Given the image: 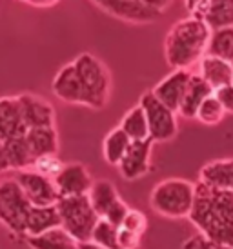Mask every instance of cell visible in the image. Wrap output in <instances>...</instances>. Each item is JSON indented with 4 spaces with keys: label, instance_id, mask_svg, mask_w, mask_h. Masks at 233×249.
<instances>
[{
    "label": "cell",
    "instance_id": "1",
    "mask_svg": "<svg viewBox=\"0 0 233 249\" xmlns=\"http://www.w3.org/2000/svg\"><path fill=\"white\" fill-rule=\"evenodd\" d=\"M190 220L210 240L233 249V193L215 191L197 182Z\"/></svg>",
    "mask_w": 233,
    "mask_h": 249
},
{
    "label": "cell",
    "instance_id": "2",
    "mask_svg": "<svg viewBox=\"0 0 233 249\" xmlns=\"http://www.w3.org/2000/svg\"><path fill=\"white\" fill-rule=\"evenodd\" d=\"M212 31L200 18L186 17L173 24L164 38V56L173 71H190L208 53Z\"/></svg>",
    "mask_w": 233,
    "mask_h": 249
},
{
    "label": "cell",
    "instance_id": "3",
    "mask_svg": "<svg viewBox=\"0 0 233 249\" xmlns=\"http://www.w3.org/2000/svg\"><path fill=\"white\" fill-rule=\"evenodd\" d=\"M197 184L186 178H164L153 187L150 195V206L166 218H190L195 206Z\"/></svg>",
    "mask_w": 233,
    "mask_h": 249
},
{
    "label": "cell",
    "instance_id": "4",
    "mask_svg": "<svg viewBox=\"0 0 233 249\" xmlns=\"http://www.w3.org/2000/svg\"><path fill=\"white\" fill-rule=\"evenodd\" d=\"M73 66L86 91V98H88L86 107H91V109L106 107L111 95V75L108 68L91 53H80L73 60Z\"/></svg>",
    "mask_w": 233,
    "mask_h": 249
},
{
    "label": "cell",
    "instance_id": "5",
    "mask_svg": "<svg viewBox=\"0 0 233 249\" xmlns=\"http://www.w3.org/2000/svg\"><path fill=\"white\" fill-rule=\"evenodd\" d=\"M57 211L60 214L62 228L66 229L77 242L82 244L91 240V233L100 218L91 206L88 195L60 198L57 204Z\"/></svg>",
    "mask_w": 233,
    "mask_h": 249
},
{
    "label": "cell",
    "instance_id": "6",
    "mask_svg": "<svg viewBox=\"0 0 233 249\" xmlns=\"http://www.w3.org/2000/svg\"><path fill=\"white\" fill-rule=\"evenodd\" d=\"M93 6L130 24H150L160 18L172 6L166 0H98Z\"/></svg>",
    "mask_w": 233,
    "mask_h": 249
},
{
    "label": "cell",
    "instance_id": "7",
    "mask_svg": "<svg viewBox=\"0 0 233 249\" xmlns=\"http://www.w3.org/2000/svg\"><path fill=\"white\" fill-rule=\"evenodd\" d=\"M31 209L33 206L15 178L0 182V222L7 226L11 233L26 236V224Z\"/></svg>",
    "mask_w": 233,
    "mask_h": 249
},
{
    "label": "cell",
    "instance_id": "8",
    "mask_svg": "<svg viewBox=\"0 0 233 249\" xmlns=\"http://www.w3.org/2000/svg\"><path fill=\"white\" fill-rule=\"evenodd\" d=\"M140 107L146 113V120H148V129H150V140L155 144H162V142H172L178 133V122L177 113L166 107L160 100L153 97L151 91H146L144 95L138 100Z\"/></svg>",
    "mask_w": 233,
    "mask_h": 249
},
{
    "label": "cell",
    "instance_id": "9",
    "mask_svg": "<svg viewBox=\"0 0 233 249\" xmlns=\"http://www.w3.org/2000/svg\"><path fill=\"white\" fill-rule=\"evenodd\" d=\"M88 198L91 206L98 214V218L111 222L113 226H120L126 214L130 213V206L120 198V195L116 191L115 184L108 178H98L93 182V186L89 189Z\"/></svg>",
    "mask_w": 233,
    "mask_h": 249
},
{
    "label": "cell",
    "instance_id": "10",
    "mask_svg": "<svg viewBox=\"0 0 233 249\" xmlns=\"http://www.w3.org/2000/svg\"><path fill=\"white\" fill-rule=\"evenodd\" d=\"M13 178L22 187L26 198H28L33 208H53L60 200L55 182L51 178H46V177L39 175L31 167L22 169V171H15Z\"/></svg>",
    "mask_w": 233,
    "mask_h": 249
},
{
    "label": "cell",
    "instance_id": "11",
    "mask_svg": "<svg viewBox=\"0 0 233 249\" xmlns=\"http://www.w3.org/2000/svg\"><path fill=\"white\" fill-rule=\"evenodd\" d=\"M190 17L200 18L210 31L233 28V0H199L186 2Z\"/></svg>",
    "mask_w": 233,
    "mask_h": 249
},
{
    "label": "cell",
    "instance_id": "12",
    "mask_svg": "<svg viewBox=\"0 0 233 249\" xmlns=\"http://www.w3.org/2000/svg\"><path fill=\"white\" fill-rule=\"evenodd\" d=\"M55 187L60 198H71V196H86L95 180L91 178L88 167L78 162L66 164L55 180Z\"/></svg>",
    "mask_w": 233,
    "mask_h": 249
},
{
    "label": "cell",
    "instance_id": "13",
    "mask_svg": "<svg viewBox=\"0 0 233 249\" xmlns=\"http://www.w3.org/2000/svg\"><path fill=\"white\" fill-rule=\"evenodd\" d=\"M151 147L153 142L151 140H138V142H131L130 149L126 153L122 162L118 164V173L124 180L133 182L146 177L151 169Z\"/></svg>",
    "mask_w": 233,
    "mask_h": 249
},
{
    "label": "cell",
    "instance_id": "14",
    "mask_svg": "<svg viewBox=\"0 0 233 249\" xmlns=\"http://www.w3.org/2000/svg\"><path fill=\"white\" fill-rule=\"evenodd\" d=\"M53 93L57 98H60L66 104L75 106H88V98H86V91H84L82 80L77 73L73 62L62 66L58 73L53 78Z\"/></svg>",
    "mask_w": 233,
    "mask_h": 249
},
{
    "label": "cell",
    "instance_id": "15",
    "mask_svg": "<svg viewBox=\"0 0 233 249\" xmlns=\"http://www.w3.org/2000/svg\"><path fill=\"white\" fill-rule=\"evenodd\" d=\"M192 73L193 71H186V70L172 71L170 75L164 76V78L150 91L153 93V97L157 98V100H160L166 107H170L172 111L178 113V107L182 104V98H184V93H186V89H188Z\"/></svg>",
    "mask_w": 233,
    "mask_h": 249
},
{
    "label": "cell",
    "instance_id": "16",
    "mask_svg": "<svg viewBox=\"0 0 233 249\" xmlns=\"http://www.w3.org/2000/svg\"><path fill=\"white\" fill-rule=\"evenodd\" d=\"M22 118L28 129H40V127H55V109L46 98L31 93L19 95Z\"/></svg>",
    "mask_w": 233,
    "mask_h": 249
},
{
    "label": "cell",
    "instance_id": "17",
    "mask_svg": "<svg viewBox=\"0 0 233 249\" xmlns=\"http://www.w3.org/2000/svg\"><path fill=\"white\" fill-rule=\"evenodd\" d=\"M28 131V125L22 118L19 97L0 98V140L6 144L9 140L26 137Z\"/></svg>",
    "mask_w": 233,
    "mask_h": 249
},
{
    "label": "cell",
    "instance_id": "18",
    "mask_svg": "<svg viewBox=\"0 0 233 249\" xmlns=\"http://www.w3.org/2000/svg\"><path fill=\"white\" fill-rule=\"evenodd\" d=\"M199 182L210 189H215V191L233 193V159H220L208 162L200 169Z\"/></svg>",
    "mask_w": 233,
    "mask_h": 249
},
{
    "label": "cell",
    "instance_id": "19",
    "mask_svg": "<svg viewBox=\"0 0 233 249\" xmlns=\"http://www.w3.org/2000/svg\"><path fill=\"white\" fill-rule=\"evenodd\" d=\"M213 95V89L206 84V80L199 73H192L188 89L184 93L182 104L178 107V117L186 118V120H195L197 118V111H199L200 104L204 102L208 97Z\"/></svg>",
    "mask_w": 233,
    "mask_h": 249
},
{
    "label": "cell",
    "instance_id": "20",
    "mask_svg": "<svg viewBox=\"0 0 233 249\" xmlns=\"http://www.w3.org/2000/svg\"><path fill=\"white\" fill-rule=\"evenodd\" d=\"M197 73L204 78L206 84L213 91L233 84V64L226 62L222 58H217V56L206 55L199 62V71Z\"/></svg>",
    "mask_w": 233,
    "mask_h": 249
},
{
    "label": "cell",
    "instance_id": "21",
    "mask_svg": "<svg viewBox=\"0 0 233 249\" xmlns=\"http://www.w3.org/2000/svg\"><path fill=\"white\" fill-rule=\"evenodd\" d=\"M148 229V218L142 211L130 209L122 224L118 226V249H138Z\"/></svg>",
    "mask_w": 233,
    "mask_h": 249
},
{
    "label": "cell",
    "instance_id": "22",
    "mask_svg": "<svg viewBox=\"0 0 233 249\" xmlns=\"http://www.w3.org/2000/svg\"><path fill=\"white\" fill-rule=\"evenodd\" d=\"M29 153L33 162L44 155H57L58 151V135L55 127H40V129H29L26 133Z\"/></svg>",
    "mask_w": 233,
    "mask_h": 249
},
{
    "label": "cell",
    "instance_id": "23",
    "mask_svg": "<svg viewBox=\"0 0 233 249\" xmlns=\"http://www.w3.org/2000/svg\"><path fill=\"white\" fill-rule=\"evenodd\" d=\"M26 242L31 249H78L80 246L62 226L39 236H26Z\"/></svg>",
    "mask_w": 233,
    "mask_h": 249
},
{
    "label": "cell",
    "instance_id": "24",
    "mask_svg": "<svg viewBox=\"0 0 233 249\" xmlns=\"http://www.w3.org/2000/svg\"><path fill=\"white\" fill-rule=\"evenodd\" d=\"M133 140L126 135V133L116 125L115 129H111L102 142V155L106 164H110L113 167H118V164L122 162V159L126 157V153L130 149V145Z\"/></svg>",
    "mask_w": 233,
    "mask_h": 249
},
{
    "label": "cell",
    "instance_id": "25",
    "mask_svg": "<svg viewBox=\"0 0 233 249\" xmlns=\"http://www.w3.org/2000/svg\"><path fill=\"white\" fill-rule=\"evenodd\" d=\"M58 226H62V222L60 214L57 211V206H53V208H33L28 216V224H26V236H39L49 229L58 228Z\"/></svg>",
    "mask_w": 233,
    "mask_h": 249
},
{
    "label": "cell",
    "instance_id": "26",
    "mask_svg": "<svg viewBox=\"0 0 233 249\" xmlns=\"http://www.w3.org/2000/svg\"><path fill=\"white\" fill-rule=\"evenodd\" d=\"M118 127L122 129L133 142L138 140H150V129H148V120H146V113L140 107V104L133 106L124 118L120 120Z\"/></svg>",
    "mask_w": 233,
    "mask_h": 249
},
{
    "label": "cell",
    "instance_id": "27",
    "mask_svg": "<svg viewBox=\"0 0 233 249\" xmlns=\"http://www.w3.org/2000/svg\"><path fill=\"white\" fill-rule=\"evenodd\" d=\"M206 55L217 56L226 62H233V28L212 31V38H210Z\"/></svg>",
    "mask_w": 233,
    "mask_h": 249
},
{
    "label": "cell",
    "instance_id": "28",
    "mask_svg": "<svg viewBox=\"0 0 233 249\" xmlns=\"http://www.w3.org/2000/svg\"><path fill=\"white\" fill-rule=\"evenodd\" d=\"M89 242H95L106 249H118V228L113 226L111 222L100 218L91 233Z\"/></svg>",
    "mask_w": 233,
    "mask_h": 249
},
{
    "label": "cell",
    "instance_id": "29",
    "mask_svg": "<svg viewBox=\"0 0 233 249\" xmlns=\"http://www.w3.org/2000/svg\"><path fill=\"white\" fill-rule=\"evenodd\" d=\"M224 115H226L224 107L220 106V102L217 100V97L212 95V97H208L204 102L200 104L199 111H197V118H195V120H199L200 124H204V125H217V124L222 122Z\"/></svg>",
    "mask_w": 233,
    "mask_h": 249
},
{
    "label": "cell",
    "instance_id": "30",
    "mask_svg": "<svg viewBox=\"0 0 233 249\" xmlns=\"http://www.w3.org/2000/svg\"><path fill=\"white\" fill-rule=\"evenodd\" d=\"M64 166L66 164L57 155H44V157H39V159L35 160L31 169L37 171L39 175H42V177H46V178L55 180L58 177V173L64 169Z\"/></svg>",
    "mask_w": 233,
    "mask_h": 249
},
{
    "label": "cell",
    "instance_id": "31",
    "mask_svg": "<svg viewBox=\"0 0 233 249\" xmlns=\"http://www.w3.org/2000/svg\"><path fill=\"white\" fill-rule=\"evenodd\" d=\"M180 249H228V248L219 246V244L210 240V238L204 236L202 233H197V235L190 236L186 242H182Z\"/></svg>",
    "mask_w": 233,
    "mask_h": 249
},
{
    "label": "cell",
    "instance_id": "32",
    "mask_svg": "<svg viewBox=\"0 0 233 249\" xmlns=\"http://www.w3.org/2000/svg\"><path fill=\"white\" fill-rule=\"evenodd\" d=\"M213 95L217 97V100H219L220 106L224 107V111L233 115V84L232 86H226V88H220V89H217V91H213Z\"/></svg>",
    "mask_w": 233,
    "mask_h": 249
},
{
    "label": "cell",
    "instance_id": "33",
    "mask_svg": "<svg viewBox=\"0 0 233 249\" xmlns=\"http://www.w3.org/2000/svg\"><path fill=\"white\" fill-rule=\"evenodd\" d=\"M26 4H29V6H33V7H53V6H57L55 0H28Z\"/></svg>",
    "mask_w": 233,
    "mask_h": 249
},
{
    "label": "cell",
    "instance_id": "34",
    "mask_svg": "<svg viewBox=\"0 0 233 249\" xmlns=\"http://www.w3.org/2000/svg\"><path fill=\"white\" fill-rule=\"evenodd\" d=\"M78 249H106V248H102V246H98L95 242H82L78 246Z\"/></svg>",
    "mask_w": 233,
    "mask_h": 249
}]
</instances>
